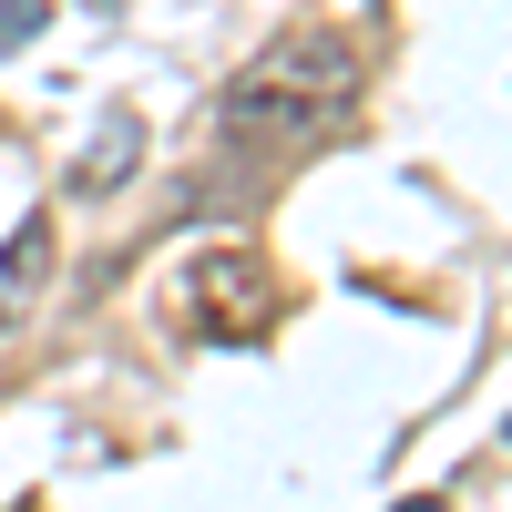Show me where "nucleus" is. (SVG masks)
<instances>
[{"label": "nucleus", "instance_id": "f257e3e1", "mask_svg": "<svg viewBox=\"0 0 512 512\" xmlns=\"http://www.w3.org/2000/svg\"><path fill=\"white\" fill-rule=\"evenodd\" d=\"M349 93H359V52L328 41V31H308V41H277L256 72H236L216 123H226L236 154H256V144H297V134H318V123H338Z\"/></svg>", "mask_w": 512, "mask_h": 512}, {"label": "nucleus", "instance_id": "f03ea898", "mask_svg": "<svg viewBox=\"0 0 512 512\" xmlns=\"http://www.w3.org/2000/svg\"><path fill=\"white\" fill-rule=\"evenodd\" d=\"M267 308H277V297L256 287V267H246V256H216V267H195V318H205V328L256 338V328H267Z\"/></svg>", "mask_w": 512, "mask_h": 512}, {"label": "nucleus", "instance_id": "7ed1b4c3", "mask_svg": "<svg viewBox=\"0 0 512 512\" xmlns=\"http://www.w3.org/2000/svg\"><path fill=\"white\" fill-rule=\"evenodd\" d=\"M134 154H144V113H103V134H93V154H82V195H113L123 175H134Z\"/></svg>", "mask_w": 512, "mask_h": 512}, {"label": "nucleus", "instance_id": "20e7f679", "mask_svg": "<svg viewBox=\"0 0 512 512\" xmlns=\"http://www.w3.org/2000/svg\"><path fill=\"white\" fill-rule=\"evenodd\" d=\"M41 267H52V216H21L11 236H0V287L31 297V287H41Z\"/></svg>", "mask_w": 512, "mask_h": 512}, {"label": "nucleus", "instance_id": "39448f33", "mask_svg": "<svg viewBox=\"0 0 512 512\" xmlns=\"http://www.w3.org/2000/svg\"><path fill=\"white\" fill-rule=\"evenodd\" d=\"M41 31H52V11H41V0H0V62H11V52H31Z\"/></svg>", "mask_w": 512, "mask_h": 512}, {"label": "nucleus", "instance_id": "423d86ee", "mask_svg": "<svg viewBox=\"0 0 512 512\" xmlns=\"http://www.w3.org/2000/svg\"><path fill=\"white\" fill-rule=\"evenodd\" d=\"M390 512H451V502H441V492H410V502H390Z\"/></svg>", "mask_w": 512, "mask_h": 512}]
</instances>
